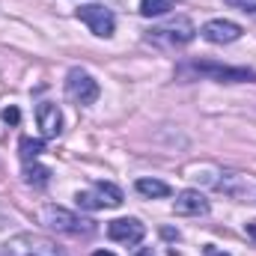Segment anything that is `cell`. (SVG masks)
I'll use <instances>...</instances> for the list:
<instances>
[{
	"instance_id": "1",
	"label": "cell",
	"mask_w": 256,
	"mask_h": 256,
	"mask_svg": "<svg viewBox=\"0 0 256 256\" xmlns=\"http://www.w3.org/2000/svg\"><path fill=\"white\" fill-rule=\"evenodd\" d=\"M42 224L54 232H66V236H90L96 232V224L92 220H84L78 214H72L63 206H45L42 208Z\"/></svg>"
},
{
	"instance_id": "2",
	"label": "cell",
	"mask_w": 256,
	"mask_h": 256,
	"mask_svg": "<svg viewBox=\"0 0 256 256\" xmlns=\"http://www.w3.org/2000/svg\"><path fill=\"white\" fill-rule=\"evenodd\" d=\"M6 256H66V250L45 236L21 232V236L6 242Z\"/></svg>"
},
{
	"instance_id": "3",
	"label": "cell",
	"mask_w": 256,
	"mask_h": 256,
	"mask_svg": "<svg viewBox=\"0 0 256 256\" xmlns=\"http://www.w3.org/2000/svg\"><path fill=\"white\" fill-rule=\"evenodd\" d=\"M66 96H68V102H74V104H92V102L98 98V84H96V78H92L90 72L72 68V72L66 74Z\"/></svg>"
},
{
	"instance_id": "4",
	"label": "cell",
	"mask_w": 256,
	"mask_h": 256,
	"mask_svg": "<svg viewBox=\"0 0 256 256\" xmlns=\"http://www.w3.org/2000/svg\"><path fill=\"white\" fill-rule=\"evenodd\" d=\"M224 179H218V191L226 196L244 200V202H256V176L254 173H242V170H224Z\"/></svg>"
},
{
	"instance_id": "5",
	"label": "cell",
	"mask_w": 256,
	"mask_h": 256,
	"mask_svg": "<svg viewBox=\"0 0 256 256\" xmlns=\"http://www.w3.org/2000/svg\"><path fill=\"white\" fill-rule=\"evenodd\" d=\"M78 18H80L96 36H102V39L114 36V30H116L114 12H110L108 6H102V3H86V6H80V9H78Z\"/></svg>"
},
{
	"instance_id": "6",
	"label": "cell",
	"mask_w": 256,
	"mask_h": 256,
	"mask_svg": "<svg viewBox=\"0 0 256 256\" xmlns=\"http://www.w3.org/2000/svg\"><path fill=\"white\" fill-rule=\"evenodd\" d=\"M149 36H152V39H164V42H170V45H188L194 36H196V30H194V24L188 18H176V21H170V24H164V27L149 30Z\"/></svg>"
},
{
	"instance_id": "7",
	"label": "cell",
	"mask_w": 256,
	"mask_h": 256,
	"mask_svg": "<svg viewBox=\"0 0 256 256\" xmlns=\"http://www.w3.org/2000/svg\"><path fill=\"white\" fill-rule=\"evenodd\" d=\"M202 39L212 42V45H230L242 36V27L236 21H226V18H214V21H206L202 24Z\"/></svg>"
},
{
	"instance_id": "8",
	"label": "cell",
	"mask_w": 256,
	"mask_h": 256,
	"mask_svg": "<svg viewBox=\"0 0 256 256\" xmlns=\"http://www.w3.org/2000/svg\"><path fill=\"white\" fill-rule=\"evenodd\" d=\"M108 236L120 244H137L146 236V226L137 218H116V220L108 224Z\"/></svg>"
},
{
	"instance_id": "9",
	"label": "cell",
	"mask_w": 256,
	"mask_h": 256,
	"mask_svg": "<svg viewBox=\"0 0 256 256\" xmlns=\"http://www.w3.org/2000/svg\"><path fill=\"white\" fill-rule=\"evenodd\" d=\"M196 74H208L214 80H226V84H236V80H256V72L250 68H232V66H218V63H194Z\"/></svg>"
},
{
	"instance_id": "10",
	"label": "cell",
	"mask_w": 256,
	"mask_h": 256,
	"mask_svg": "<svg viewBox=\"0 0 256 256\" xmlns=\"http://www.w3.org/2000/svg\"><path fill=\"white\" fill-rule=\"evenodd\" d=\"M36 122L42 128V137H60L63 131V114L54 102H42L36 108Z\"/></svg>"
},
{
	"instance_id": "11",
	"label": "cell",
	"mask_w": 256,
	"mask_h": 256,
	"mask_svg": "<svg viewBox=\"0 0 256 256\" xmlns=\"http://www.w3.org/2000/svg\"><path fill=\"white\" fill-rule=\"evenodd\" d=\"M173 212L182 218H202V214H208V200L200 191H182L173 202Z\"/></svg>"
},
{
	"instance_id": "12",
	"label": "cell",
	"mask_w": 256,
	"mask_h": 256,
	"mask_svg": "<svg viewBox=\"0 0 256 256\" xmlns=\"http://www.w3.org/2000/svg\"><path fill=\"white\" fill-rule=\"evenodd\" d=\"M24 182H27V185H33V188H45V185L51 182V170L33 161V164H27V167H24Z\"/></svg>"
},
{
	"instance_id": "13",
	"label": "cell",
	"mask_w": 256,
	"mask_h": 256,
	"mask_svg": "<svg viewBox=\"0 0 256 256\" xmlns=\"http://www.w3.org/2000/svg\"><path fill=\"white\" fill-rule=\"evenodd\" d=\"M143 196H170V185L161 182V179H137L134 185Z\"/></svg>"
},
{
	"instance_id": "14",
	"label": "cell",
	"mask_w": 256,
	"mask_h": 256,
	"mask_svg": "<svg viewBox=\"0 0 256 256\" xmlns=\"http://www.w3.org/2000/svg\"><path fill=\"white\" fill-rule=\"evenodd\" d=\"M18 149H21V158L30 164V161H36L42 152H45V140H33V137H21V143H18Z\"/></svg>"
},
{
	"instance_id": "15",
	"label": "cell",
	"mask_w": 256,
	"mask_h": 256,
	"mask_svg": "<svg viewBox=\"0 0 256 256\" xmlns=\"http://www.w3.org/2000/svg\"><path fill=\"white\" fill-rule=\"evenodd\" d=\"M173 9V0H140V15L143 18H158Z\"/></svg>"
},
{
	"instance_id": "16",
	"label": "cell",
	"mask_w": 256,
	"mask_h": 256,
	"mask_svg": "<svg viewBox=\"0 0 256 256\" xmlns=\"http://www.w3.org/2000/svg\"><path fill=\"white\" fill-rule=\"evenodd\" d=\"M96 194L102 196L104 206H120L122 202V191L116 185H110V182H96Z\"/></svg>"
},
{
	"instance_id": "17",
	"label": "cell",
	"mask_w": 256,
	"mask_h": 256,
	"mask_svg": "<svg viewBox=\"0 0 256 256\" xmlns=\"http://www.w3.org/2000/svg\"><path fill=\"white\" fill-rule=\"evenodd\" d=\"M74 202L80 206V208H86V212H96V208H104V202H102V196L96 191H78L74 196Z\"/></svg>"
},
{
	"instance_id": "18",
	"label": "cell",
	"mask_w": 256,
	"mask_h": 256,
	"mask_svg": "<svg viewBox=\"0 0 256 256\" xmlns=\"http://www.w3.org/2000/svg\"><path fill=\"white\" fill-rule=\"evenodd\" d=\"M230 6H238L242 12H250V15H256V0H226Z\"/></svg>"
},
{
	"instance_id": "19",
	"label": "cell",
	"mask_w": 256,
	"mask_h": 256,
	"mask_svg": "<svg viewBox=\"0 0 256 256\" xmlns=\"http://www.w3.org/2000/svg\"><path fill=\"white\" fill-rule=\"evenodd\" d=\"M3 120H6L9 126H18V122H21V114H18V108H6V110H3Z\"/></svg>"
},
{
	"instance_id": "20",
	"label": "cell",
	"mask_w": 256,
	"mask_h": 256,
	"mask_svg": "<svg viewBox=\"0 0 256 256\" xmlns=\"http://www.w3.org/2000/svg\"><path fill=\"white\" fill-rule=\"evenodd\" d=\"M202 250H206V256H230V254H226V250H218L214 244H206Z\"/></svg>"
},
{
	"instance_id": "21",
	"label": "cell",
	"mask_w": 256,
	"mask_h": 256,
	"mask_svg": "<svg viewBox=\"0 0 256 256\" xmlns=\"http://www.w3.org/2000/svg\"><path fill=\"white\" fill-rule=\"evenodd\" d=\"M244 232H248V236H250V238L256 242V220H250V224L244 226Z\"/></svg>"
},
{
	"instance_id": "22",
	"label": "cell",
	"mask_w": 256,
	"mask_h": 256,
	"mask_svg": "<svg viewBox=\"0 0 256 256\" xmlns=\"http://www.w3.org/2000/svg\"><path fill=\"white\" fill-rule=\"evenodd\" d=\"M92 256H116V254H110V250H96Z\"/></svg>"
},
{
	"instance_id": "23",
	"label": "cell",
	"mask_w": 256,
	"mask_h": 256,
	"mask_svg": "<svg viewBox=\"0 0 256 256\" xmlns=\"http://www.w3.org/2000/svg\"><path fill=\"white\" fill-rule=\"evenodd\" d=\"M137 256H155V254H152L149 248H143V250H140V254H137Z\"/></svg>"
}]
</instances>
